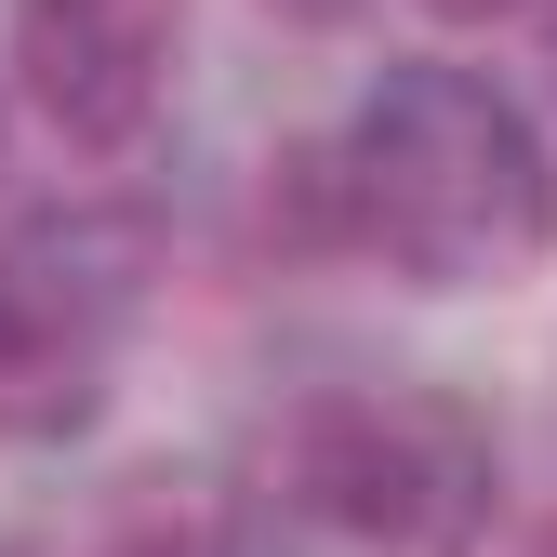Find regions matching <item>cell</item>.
Returning <instances> with one entry per match:
<instances>
[{"label": "cell", "instance_id": "obj_1", "mask_svg": "<svg viewBox=\"0 0 557 557\" xmlns=\"http://www.w3.org/2000/svg\"><path fill=\"white\" fill-rule=\"evenodd\" d=\"M319 186H332L345 239L385 252L398 278H425V293H505L557 252V160H544L531 107L438 53L385 66L345 107Z\"/></svg>", "mask_w": 557, "mask_h": 557}, {"label": "cell", "instance_id": "obj_2", "mask_svg": "<svg viewBox=\"0 0 557 557\" xmlns=\"http://www.w3.org/2000/svg\"><path fill=\"white\" fill-rule=\"evenodd\" d=\"M278 478H293V505L319 531L372 544V557H451V544H478V518H492L505 451L438 385H345V398H319L293 425Z\"/></svg>", "mask_w": 557, "mask_h": 557}, {"label": "cell", "instance_id": "obj_3", "mask_svg": "<svg viewBox=\"0 0 557 557\" xmlns=\"http://www.w3.org/2000/svg\"><path fill=\"white\" fill-rule=\"evenodd\" d=\"M133 332V252L107 226H40L0 252V438L94 425Z\"/></svg>", "mask_w": 557, "mask_h": 557}, {"label": "cell", "instance_id": "obj_4", "mask_svg": "<svg viewBox=\"0 0 557 557\" xmlns=\"http://www.w3.org/2000/svg\"><path fill=\"white\" fill-rule=\"evenodd\" d=\"M186 0H14V66L66 147H133L173 94Z\"/></svg>", "mask_w": 557, "mask_h": 557}, {"label": "cell", "instance_id": "obj_5", "mask_svg": "<svg viewBox=\"0 0 557 557\" xmlns=\"http://www.w3.org/2000/svg\"><path fill=\"white\" fill-rule=\"evenodd\" d=\"M438 14H518V0H438Z\"/></svg>", "mask_w": 557, "mask_h": 557}, {"label": "cell", "instance_id": "obj_6", "mask_svg": "<svg viewBox=\"0 0 557 557\" xmlns=\"http://www.w3.org/2000/svg\"><path fill=\"white\" fill-rule=\"evenodd\" d=\"M278 14H345V0H278Z\"/></svg>", "mask_w": 557, "mask_h": 557}]
</instances>
